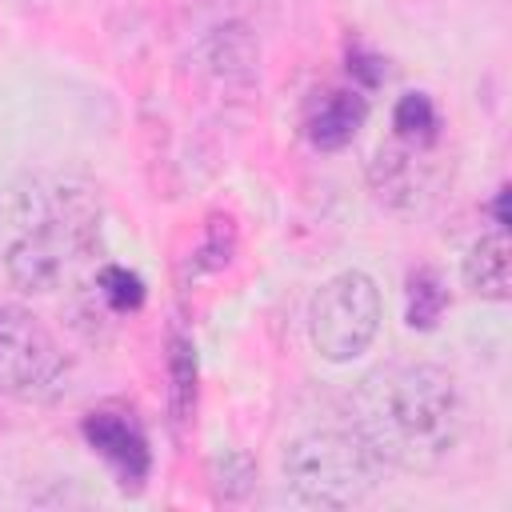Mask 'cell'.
Returning a JSON list of instances; mask_svg holds the SVG:
<instances>
[{
  "instance_id": "6da1fadb",
  "label": "cell",
  "mask_w": 512,
  "mask_h": 512,
  "mask_svg": "<svg viewBox=\"0 0 512 512\" xmlns=\"http://www.w3.org/2000/svg\"><path fill=\"white\" fill-rule=\"evenodd\" d=\"M100 252V200L68 176H12L0 184V260L20 292L72 284Z\"/></svg>"
},
{
  "instance_id": "7a4b0ae2",
  "label": "cell",
  "mask_w": 512,
  "mask_h": 512,
  "mask_svg": "<svg viewBox=\"0 0 512 512\" xmlns=\"http://www.w3.org/2000/svg\"><path fill=\"white\" fill-rule=\"evenodd\" d=\"M352 428L368 448L404 472L444 468L468 428L460 384L440 364H388L352 392Z\"/></svg>"
},
{
  "instance_id": "3957f363",
  "label": "cell",
  "mask_w": 512,
  "mask_h": 512,
  "mask_svg": "<svg viewBox=\"0 0 512 512\" xmlns=\"http://www.w3.org/2000/svg\"><path fill=\"white\" fill-rule=\"evenodd\" d=\"M384 460L348 428H312L284 448V480L312 508H352L380 484Z\"/></svg>"
},
{
  "instance_id": "277c9868",
  "label": "cell",
  "mask_w": 512,
  "mask_h": 512,
  "mask_svg": "<svg viewBox=\"0 0 512 512\" xmlns=\"http://www.w3.org/2000/svg\"><path fill=\"white\" fill-rule=\"evenodd\" d=\"M380 320H384V296L376 280L360 268H344L312 292L308 340L324 360L348 364L372 348Z\"/></svg>"
},
{
  "instance_id": "5b68a950",
  "label": "cell",
  "mask_w": 512,
  "mask_h": 512,
  "mask_svg": "<svg viewBox=\"0 0 512 512\" xmlns=\"http://www.w3.org/2000/svg\"><path fill=\"white\" fill-rule=\"evenodd\" d=\"M72 364L56 336L16 304H0V396L20 404H52L68 392Z\"/></svg>"
},
{
  "instance_id": "8992f818",
  "label": "cell",
  "mask_w": 512,
  "mask_h": 512,
  "mask_svg": "<svg viewBox=\"0 0 512 512\" xmlns=\"http://www.w3.org/2000/svg\"><path fill=\"white\" fill-rule=\"evenodd\" d=\"M88 448L108 464V472L116 476V484L124 492H140L148 472H152V448H148V432L140 424V416L128 404H100L84 416L80 424Z\"/></svg>"
},
{
  "instance_id": "52a82bcc",
  "label": "cell",
  "mask_w": 512,
  "mask_h": 512,
  "mask_svg": "<svg viewBox=\"0 0 512 512\" xmlns=\"http://www.w3.org/2000/svg\"><path fill=\"white\" fill-rule=\"evenodd\" d=\"M368 184H372V192H376L380 204H388L396 212H416V208H424L436 196V188H440V164L432 160V148L392 140V144H384L372 156Z\"/></svg>"
},
{
  "instance_id": "ba28073f",
  "label": "cell",
  "mask_w": 512,
  "mask_h": 512,
  "mask_svg": "<svg viewBox=\"0 0 512 512\" xmlns=\"http://www.w3.org/2000/svg\"><path fill=\"white\" fill-rule=\"evenodd\" d=\"M200 64L224 88H252L260 80V36L240 20L216 24L200 40Z\"/></svg>"
},
{
  "instance_id": "9c48e42d",
  "label": "cell",
  "mask_w": 512,
  "mask_h": 512,
  "mask_svg": "<svg viewBox=\"0 0 512 512\" xmlns=\"http://www.w3.org/2000/svg\"><path fill=\"white\" fill-rule=\"evenodd\" d=\"M368 120V100L356 88H324L304 108V136L320 152L348 148Z\"/></svg>"
},
{
  "instance_id": "30bf717a",
  "label": "cell",
  "mask_w": 512,
  "mask_h": 512,
  "mask_svg": "<svg viewBox=\"0 0 512 512\" xmlns=\"http://www.w3.org/2000/svg\"><path fill=\"white\" fill-rule=\"evenodd\" d=\"M464 284L472 296L480 300H508L512 296V244H508V228H492L480 232L468 252H464V268H460Z\"/></svg>"
},
{
  "instance_id": "8fae6325",
  "label": "cell",
  "mask_w": 512,
  "mask_h": 512,
  "mask_svg": "<svg viewBox=\"0 0 512 512\" xmlns=\"http://www.w3.org/2000/svg\"><path fill=\"white\" fill-rule=\"evenodd\" d=\"M444 308H448V288H444L440 272L428 264L412 268L404 280V324L412 332H432L440 324Z\"/></svg>"
},
{
  "instance_id": "7c38bea8",
  "label": "cell",
  "mask_w": 512,
  "mask_h": 512,
  "mask_svg": "<svg viewBox=\"0 0 512 512\" xmlns=\"http://www.w3.org/2000/svg\"><path fill=\"white\" fill-rule=\"evenodd\" d=\"M168 412L176 424H184L196 412V348L188 336L168 340Z\"/></svg>"
},
{
  "instance_id": "4fadbf2b",
  "label": "cell",
  "mask_w": 512,
  "mask_h": 512,
  "mask_svg": "<svg viewBox=\"0 0 512 512\" xmlns=\"http://www.w3.org/2000/svg\"><path fill=\"white\" fill-rule=\"evenodd\" d=\"M392 132H396V140H404V144H424V148H432L436 136H440V112H436L432 96H428V92H404V96L396 100V108H392Z\"/></svg>"
},
{
  "instance_id": "5bb4252c",
  "label": "cell",
  "mask_w": 512,
  "mask_h": 512,
  "mask_svg": "<svg viewBox=\"0 0 512 512\" xmlns=\"http://www.w3.org/2000/svg\"><path fill=\"white\" fill-rule=\"evenodd\" d=\"M96 292L112 312H136L144 304V280L124 264H100L96 268Z\"/></svg>"
},
{
  "instance_id": "9a60e30c",
  "label": "cell",
  "mask_w": 512,
  "mask_h": 512,
  "mask_svg": "<svg viewBox=\"0 0 512 512\" xmlns=\"http://www.w3.org/2000/svg\"><path fill=\"white\" fill-rule=\"evenodd\" d=\"M212 480H216L220 496H244L256 480V464L248 452H224L212 460Z\"/></svg>"
},
{
  "instance_id": "2e32d148",
  "label": "cell",
  "mask_w": 512,
  "mask_h": 512,
  "mask_svg": "<svg viewBox=\"0 0 512 512\" xmlns=\"http://www.w3.org/2000/svg\"><path fill=\"white\" fill-rule=\"evenodd\" d=\"M232 252H236V228H232V220H228V216H212V220H208V240H204V248L196 252L200 264L224 268V264L232 260Z\"/></svg>"
},
{
  "instance_id": "e0dca14e",
  "label": "cell",
  "mask_w": 512,
  "mask_h": 512,
  "mask_svg": "<svg viewBox=\"0 0 512 512\" xmlns=\"http://www.w3.org/2000/svg\"><path fill=\"white\" fill-rule=\"evenodd\" d=\"M348 72L364 84V88H376L384 80V60L368 48H348Z\"/></svg>"
},
{
  "instance_id": "ac0fdd59",
  "label": "cell",
  "mask_w": 512,
  "mask_h": 512,
  "mask_svg": "<svg viewBox=\"0 0 512 512\" xmlns=\"http://www.w3.org/2000/svg\"><path fill=\"white\" fill-rule=\"evenodd\" d=\"M508 196H512V192H508V184H504V188L496 192V200H492V216H496V228H508V224H512V220H508Z\"/></svg>"
},
{
  "instance_id": "d6986e66",
  "label": "cell",
  "mask_w": 512,
  "mask_h": 512,
  "mask_svg": "<svg viewBox=\"0 0 512 512\" xmlns=\"http://www.w3.org/2000/svg\"><path fill=\"white\" fill-rule=\"evenodd\" d=\"M40 4H44V0H40Z\"/></svg>"
}]
</instances>
